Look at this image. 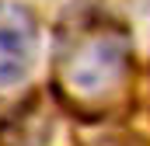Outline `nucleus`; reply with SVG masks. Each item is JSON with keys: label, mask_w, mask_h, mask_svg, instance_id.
<instances>
[{"label": "nucleus", "mask_w": 150, "mask_h": 146, "mask_svg": "<svg viewBox=\"0 0 150 146\" xmlns=\"http://www.w3.org/2000/svg\"><path fill=\"white\" fill-rule=\"evenodd\" d=\"M129 32L105 11H77L56 35V80L80 105H108L129 80Z\"/></svg>", "instance_id": "1"}, {"label": "nucleus", "mask_w": 150, "mask_h": 146, "mask_svg": "<svg viewBox=\"0 0 150 146\" xmlns=\"http://www.w3.org/2000/svg\"><path fill=\"white\" fill-rule=\"evenodd\" d=\"M38 56V25L32 11L14 0H0V91L28 80Z\"/></svg>", "instance_id": "2"}]
</instances>
